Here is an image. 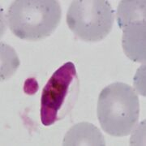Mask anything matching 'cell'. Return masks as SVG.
Returning a JSON list of instances; mask_svg holds the SVG:
<instances>
[{
    "mask_svg": "<svg viewBox=\"0 0 146 146\" xmlns=\"http://www.w3.org/2000/svg\"><path fill=\"white\" fill-rule=\"evenodd\" d=\"M114 20V10L106 0L72 1L67 14L69 29L84 42L102 40L111 31Z\"/></svg>",
    "mask_w": 146,
    "mask_h": 146,
    "instance_id": "obj_4",
    "label": "cell"
},
{
    "mask_svg": "<svg viewBox=\"0 0 146 146\" xmlns=\"http://www.w3.org/2000/svg\"><path fill=\"white\" fill-rule=\"evenodd\" d=\"M63 145H106L103 136L98 127L80 123L72 127L65 135Z\"/></svg>",
    "mask_w": 146,
    "mask_h": 146,
    "instance_id": "obj_6",
    "label": "cell"
},
{
    "mask_svg": "<svg viewBox=\"0 0 146 146\" xmlns=\"http://www.w3.org/2000/svg\"><path fill=\"white\" fill-rule=\"evenodd\" d=\"M145 20H142L128 23L121 28L123 51L133 62L145 63Z\"/></svg>",
    "mask_w": 146,
    "mask_h": 146,
    "instance_id": "obj_5",
    "label": "cell"
},
{
    "mask_svg": "<svg viewBox=\"0 0 146 146\" xmlns=\"http://www.w3.org/2000/svg\"><path fill=\"white\" fill-rule=\"evenodd\" d=\"M79 79L76 67L68 62L55 71L42 90L41 121L46 127L64 119L77 102Z\"/></svg>",
    "mask_w": 146,
    "mask_h": 146,
    "instance_id": "obj_3",
    "label": "cell"
},
{
    "mask_svg": "<svg viewBox=\"0 0 146 146\" xmlns=\"http://www.w3.org/2000/svg\"><path fill=\"white\" fill-rule=\"evenodd\" d=\"M61 16V7L55 0H16L8 9L7 22L17 37L37 41L56 29Z\"/></svg>",
    "mask_w": 146,
    "mask_h": 146,
    "instance_id": "obj_2",
    "label": "cell"
},
{
    "mask_svg": "<svg viewBox=\"0 0 146 146\" xmlns=\"http://www.w3.org/2000/svg\"><path fill=\"white\" fill-rule=\"evenodd\" d=\"M140 102L131 86L123 82L110 84L102 90L98 102V118L110 136L130 135L138 123Z\"/></svg>",
    "mask_w": 146,
    "mask_h": 146,
    "instance_id": "obj_1",
    "label": "cell"
},
{
    "mask_svg": "<svg viewBox=\"0 0 146 146\" xmlns=\"http://www.w3.org/2000/svg\"><path fill=\"white\" fill-rule=\"evenodd\" d=\"M145 1H121L117 9L119 28L136 21L145 20Z\"/></svg>",
    "mask_w": 146,
    "mask_h": 146,
    "instance_id": "obj_7",
    "label": "cell"
}]
</instances>
